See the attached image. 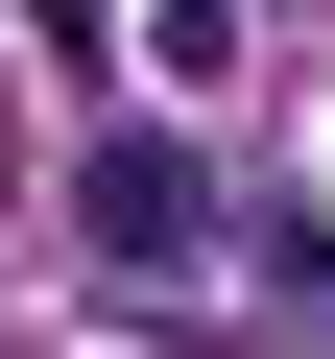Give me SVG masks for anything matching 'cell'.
Here are the masks:
<instances>
[{"instance_id": "cell-1", "label": "cell", "mask_w": 335, "mask_h": 359, "mask_svg": "<svg viewBox=\"0 0 335 359\" xmlns=\"http://www.w3.org/2000/svg\"><path fill=\"white\" fill-rule=\"evenodd\" d=\"M72 216H96V264H216V168L192 144H96Z\"/></svg>"}]
</instances>
